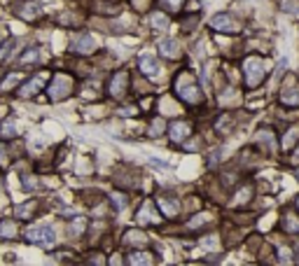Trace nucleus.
<instances>
[{"label":"nucleus","instance_id":"1","mask_svg":"<svg viewBox=\"0 0 299 266\" xmlns=\"http://www.w3.org/2000/svg\"><path fill=\"white\" fill-rule=\"evenodd\" d=\"M176 91H178V96L183 100H187V103H199L201 100V91L196 89V84L189 79V75H180V77H178Z\"/></svg>","mask_w":299,"mask_h":266},{"label":"nucleus","instance_id":"2","mask_svg":"<svg viewBox=\"0 0 299 266\" xmlns=\"http://www.w3.org/2000/svg\"><path fill=\"white\" fill-rule=\"evenodd\" d=\"M26 238L31 241V243H38V245H54L56 233H54V229L47 227V224H35V227H31L26 231Z\"/></svg>","mask_w":299,"mask_h":266},{"label":"nucleus","instance_id":"3","mask_svg":"<svg viewBox=\"0 0 299 266\" xmlns=\"http://www.w3.org/2000/svg\"><path fill=\"white\" fill-rule=\"evenodd\" d=\"M243 68H245V79H248L250 87H257L264 79V63L260 59H248Z\"/></svg>","mask_w":299,"mask_h":266},{"label":"nucleus","instance_id":"4","mask_svg":"<svg viewBox=\"0 0 299 266\" xmlns=\"http://www.w3.org/2000/svg\"><path fill=\"white\" fill-rule=\"evenodd\" d=\"M70 91H72V82H70V79L63 77V75H56L54 82H52V87H49V96H52V98L61 100V98H66Z\"/></svg>","mask_w":299,"mask_h":266},{"label":"nucleus","instance_id":"5","mask_svg":"<svg viewBox=\"0 0 299 266\" xmlns=\"http://www.w3.org/2000/svg\"><path fill=\"white\" fill-rule=\"evenodd\" d=\"M211 26L215 28V31H220V33H234V31H238V23L234 21L229 14H215V17L211 19Z\"/></svg>","mask_w":299,"mask_h":266},{"label":"nucleus","instance_id":"6","mask_svg":"<svg viewBox=\"0 0 299 266\" xmlns=\"http://www.w3.org/2000/svg\"><path fill=\"white\" fill-rule=\"evenodd\" d=\"M72 49L80 51V54H91L96 49V40L89 33H80L72 38Z\"/></svg>","mask_w":299,"mask_h":266},{"label":"nucleus","instance_id":"7","mask_svg":"<svg viewBox=\"0 0 299 266\" xmlns=\"http://www.w3.org/2000/svg\"><path fill=\"white\" fill-rule=\"evenodd\" d=\"M138 63H140V70H143L147 77H157V75H159V66H157V59L152 54H143Z\"/></svg>","mask_w":299,"mask_h":266},{"label":"nucleus","instance_id":"8","mask_svg":"<svg viewBox=\"0 0 299 266\" xmlns=\"http://www.w3.org/2000/svg\"><path fill=\"white\" fill-rule=\"evenodd\" d=\"M159 51L166 56V59H178L180 47H178L176 40H159Z\"/></svg>","mask_w":299,"mask_h":266},{"label":"nucleus","instance_id":"9","mask_svg":"<svg viewBox=\"0 0 299 266\" xmlns=\"http://www.w3.org/2000/svg\"><path fill=\"white\" fill-rule=\"evenodd\" d=\"M124 89H127V75L119 72V75H115V79H112V84H110V94L119 96V94H124Z\"/></svg>","mask_w":299,"mask_h":266},{"label":"nucleus","instance_id":"10","mask_svg":"<svg viewBox=\"0 0 299 266\" xmlns=\"http://www.w3.org/2000/svg\"><path fill=\"white\" fill-rule=\"evenodd\" d=\"M138 222H140V224H150V222H157V215H155V210H152V205H150V203H145L143 208L138 210Z\"/></svg>","mask_w":299,"mask_h":266},{"label":"nucleus","instance_id":"11","mask_svg":"<svg viewBox=\"0 0 299 266\" xmlns=\"http://www.w3.org/2000/svg\"><path fill=\"white\" fill-rule=\"evenodd\" d=\"M187 133H189V126H187V124H173V128H171V138L176 140V143H180V140L187 138Z\"/></svg>","mask_w":299,"mask_h":266},{"label":"nucleus","instance_id":"12","mask_svg":"<svg viewBox=\"0 0 299 266\" xmlns=\"http://www.w3.org/2000/svg\"><path fill=\"white\" fill-rule=\"evenodd\" d=\"M157 203H159V208L164 210L166 217H173L178 212V203H173V201H168V199H157Z\"/></svg>","mask_w":299,"mask_h":266},{"label":"nucleus","instance_id":"13","mask_svg":"<svg viewBox=\"0 0 299 266\" xmlns=\"http://www.w3.org/2000/svg\"><path fill=\"white\" fill-rule=\"evenodd\" d=\"M17 10H21V12H19V17H23V19H35L40 14V7L38 5H19Z\"/></svg>","mask_w":299,"mask_h":266},{"label":"nucleus","instance_id":"14","mask_svg":"<svg viewBox=\"0 0 299 266\" xmlns=\"http://www.w3.org/2000/svg\"><path fill=\"white\" fill-rule=\"evenodd\" d=\"M40 89H42V79L35 77L26 84V89H21V96H33V94H38Z\"/></svg>","mask_w":299,"mask_h":266},{"label":"nucleus","instance_id":"15","mask_svg":"<svg viewBox=\"0 0 299 266\" xmlns=\"http://www.w3.org/2000/svg\"><path fill=\"white\" fill-rule=\"evenodd\" d=\"M150 21H152V26H155L157 31H166V28H168V19L164 17V14H159V12H155Z\"/></svg>","mask_w":299,"mask_h":266},{"label":"nucleus","instance_id":"16","mask_svg":"<svg viewBox=\"0 0 299 266\" xmlns=\"http://www.w3.org/2000/svg\"><path fill=\"white\" fill-rule=\"evenodd\" d=\"M297 138H299V126H294L292 131L285 133V138H283V147H285V150H290V147L294 145V140H297Z\"/></svg>","mask_w":299,"mask_h":266},{"label":"nucleus","instance_id":"17","mask_svg":"<svg viewBox=\"0 0 299 266\" xmlns=\"http://www.w3.org/2000/svg\"><path fill=\"white\" fill-rule=\"evenodd\" d=\"M283 103H285V105H299V91H285V94H283Z\"/></svg>","mask_w":299,"mask_h":266},{"label":"nucleus","instance_id":"18","mask_svg":"<svg viewBox=\"0 0 299 266\" xmlns=\"http://www.w3.org/2000/svg\"><path fill=\"white\" fill-rule=\"evenodd\" d=\"M17 131H19L17 122H14V119H7L5 126H3V136H5V138H7V136H17Z\"/></svg>","mask_w":299,"mask_h":266},{"label":"nucleus","instance_id":"19","mask_svg":"<svg viewBox=\"0 0 299 266\" xmlns=\"http://www.w3.org/2000/svg\"><path fill=\"white\" fill-rule=\"evenodd\" d=\"M124 241H127V243H140V245H143L145 243V236L140 231H127V238H124Z\"/></svg>","mask_w":299,"mask_h":266},{"label":"nucleus","instance_id":"20","mask_svg":"<svg viewBox=\"0 0 299 266\" xmlns=\"http://www.w3.org/2000/svg\"><path fill=\"white\" fill-rule=\"evenodd\" d=\"M201 248H206V250H217V248H220V241H217L215 236H208V238H201Z\"/></svg>","mask_w":299,"mask_h":266},{"label":"nucleus","instance_id":"21","mask_svg":"<svg viewBox=\"0 0 299 266\" xmlns=\"http://www.w3.org/2000/svg\"><path fill=\"white\" fill-rule=\"evenodd\" d=\"M283 10L288 12V14L299 17V3H294V0H285V3H283Z\"/></svg>","mask_w":299,"mask_h":266},{"label":"nucleus","instance_id":"22","mask_svg":"<svg viewBox=\"0 0 299 266\" xmlns=\"http://www.w3.org/2000/svg\"><path fill=\"white\" fill-rule=\"evenodd\" d=\"M38 59H40V51L31 49V51H26V54L21 56V63H33V61H38Z\"/></svg>","mask_w":299,"mask_h":266},{"label":"nucleus","instance_id":"23","mask_svg":"<svg viewBox=\"0 0 299 266\" xmlns=\"http://www.w3.org/2000/svg\"><path fill=\"white\" fill-rule=\"evenodd\" d=\"M164 133V122L161 119H155L152 122V128H150V136H161Z\"/></svg>","mask_w":299,"mask_h":266},{"label":"nucleus","instance_id":"24","mask_svg":"<svg viewBox=\"0 0 299 266\" xmlns=\"http://www.w3.org/2000/svg\"><path fill=\"white\" fill-rule=\"evenodd\" d=\"M19 79H21V75H19V72H14V75H10V77H7L5 82H3V89H12V84H17Z\"/></svg>","mask_w":299,"mask_h":266},{"label":"nucleus","instance_id":"25","mask_svg":"<svg viewBox=\"0 0 299 266\" xmlns=\"http://www.w3.org/2000/svg\"><path fill=\"white\" fill-rule=\"evenodd\" d=\"M285 229H288V231H299V222L294 220V217H288V220H285Z\"/></svg>","mask_w":299,"mask_h":266},{"label":"nucleus","instance_id":"26","mask_svg":"<svg viewBox=\"0 0 299 266\" xmlns=\"http://www.w3.org/2000/svg\"><path fill=\"white\" fill-rule=\"evenodd\" d=\"M131 264H150V257L147 255H133Z\"/></svg>","mask_w":299,"mask_h":266},{"label":"nucleus","instance_id":"27","mask_svg":"<svg viewBox=\"0 0 299 266\" xmlns=\"http://www.w3.org/2000/svg\"><path fill=\"white\" fill-rule=\"evenodd\" d=\"M0 231H3V236H12V233H14V224H12V222H5V224L0 227Z\"/></svg>","mask_w":299,"mask_h":266},{"label":"nucleus","instance_id":"28","mask_svg":"<svg viewBox=\"0 0 299 266\" xmlns=\"http://www.w3.org/2000/svg\"><path fill=\"white\" fill-rule=\"evenodd\" d=\"M285 66H288V61H285V59H281V63H278V68H276V75H273V79L281 77L283 70H285Z\"/></svg>","mask_w":299,"mask_h":266},{"label":"nucleus","instance_id":"29","mask_svg":"<svg viewBox=\"0 0 299 266\" xmlns=\"http://www.w3.org/2000/svg\"><path fill=\"white\" fill-rule=\"evenodd\" d=\"M248 196H250V192H248V189H243V192H238L236 203H245V201H248Z\"/></svg>","mask_w":299,"mask_h":266},{"label":"nucleus","instance_id":"30","mask_svg":"<svg viewBox=\"0 0 299 266\" xmlns=\"http://www.w3.org/2000/svg\"><path fill=\"white\" fill-rule=\"evenodd\" d=\"M208 220H211V215H199V220H192V227H199V224H204Z\"/></svg>","mask_w":299,"mask_h":266},{"label":"nucleus","instance_id":"31","mask_svg":"<svg viewBox=\"0 0 299 266\" xmlns=\"http://www.w3.org/2000/svg\"><path fill=\"white\" fill-rule=\"evenodd\" d=\"M112 199H115V203H117V205H122V208H124V205H127V196H119V194H115V196H112Z\"/></svg>","mask_w":299,"mask_h":266},{"label":"nucleus","instance_id":"32","mask_svg":"<svg viewBox=\"0 0 299 266\" xmlns=\"http://www.w3.org/2000/svg\"><path fill=\"white\" fill-rule=\"evenodd\" d=\"M290 259V252L285 248H281V261H288Z\"/></svg>","mask_w":299,"mask_h":266},{"label":"nucleus","instance_id":"33","mask_svg":"<svg viewBox=\"0 0 299 266\" xmlns=\"http://www.w3.org/2000/svg\"><path fill=\"white\" fill-rule=\"evenodd\" d=\"M164 3H166L168 7H178V5H180V3H183V0H164Z\"/></svg>","mask_w":299,"mask_h":266},{"label":"nucleus","instance_id":"34","mask_svg":"<svg viewBox=\"0 0 299 266\" xmlns=\"http://www.w3.org/2000/svg\"><path fill=\"white\" fill-rule=\"evenodd\" d=\"M187 150H199V140H196V143H189Z\"/></svg>","mask_w":299,"mask_h":266},{"label":"nucleus","instance_id":"35","mask_svg":"<svg viewBox=\"0 0 299 266\" xmlns=\"http://www.w3.org/2000/svg\"><path fill=\"white\" fill-rule=\"evenodd\" d=\"M297 154H299V150H297Z\"/></svg>","mask_w":299,"mask_h":266}]
</instances>
